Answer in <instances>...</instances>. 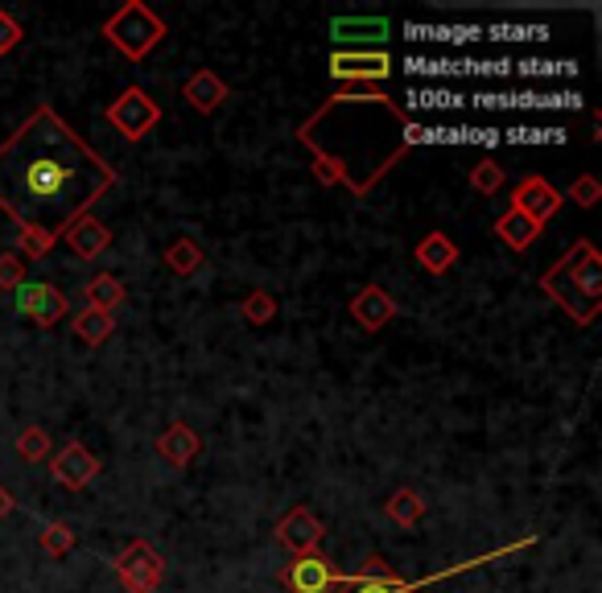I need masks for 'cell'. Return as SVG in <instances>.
<instances>
[{
	"instance_id": "obj_1",
	"label": "cell",
	"mask_w": 602,
	"mask_h": 593,
	"mask_svg": "<svg viewBox=\"0 0 602 593\" xmlns=\"http://www.w3.org/2000/svg\"><path fill=\"white\" fill-rule=\"evenodd\" d=\"M116 186V170L54 108H33L0 144V211L30 235L63 239Z\"/></svg>"
},
{
	"instance_id": "obj_2",
	"label": "cell",
	"mask_w": 602,
	"mask_h": 593,
	"mask_svg": "<svg viewBox=\"0 0 602 593\" xmlns=\"http://www.w3.org/2000/svg\"><path fill=\"white\" fill-rule=\"evenodd\" d=\"M397 99L388 95H372V91H351V95H331L322 108L331 111L338 125V141L322 144V149H310L314 153V177L322 186H343L351 194L364 198L367 190L380 182L384 173L397 165L405 157V141L400 132L405 125H388L380 128L376 116L384 108H393Z\"/></svg>"
},
{
	"instance_id": "obj_3",
	"label": "cell",
	"mask_w": 602,
	"mask_h": 593,
	"mask_svg": "<svg viewBox=\"0 0 602 593\" xmlns=\"http://www.w3.org/2000/svg\"><path fill=\"white\" fill-rule=\"evenodd\" d=\"M540 289L553 296L561 310L570 313L578 326H590L602 310V256L599 248L582 239L573 244V251H566L545 277Z\"/></svg>"
},
{
	"instance_id": "obj_4",
	"label": "cell",
	"mask_w": 602,
	"mask_h": 593,
	"mask_svg": "<svg viewBox=\"0 0 602 593\" xmlns=\"http://www.w3.org/2000/svg\"><path fill=\"white\" fill-rule=\"evenodd\" d=\"M533 545H537V540H533V536H524V540H516V545L495 548V552H487V557L462 561V564H454V569H442V573H429V578H421V581L397 578V573L388 569V561H384V557H367L364 569H359L355 578H343V581H338V585H334V593H421V590H429V585H438V581L454 578V573L479 569V564H487V561H504V557L520 552V548H533Z\"/></svg>"
},
{
	"instance_id": "obj_5",
	"label": "cell",
	"mask_w": 602,
	"mask_h": 593,
	"mask_svg": "<svg viewBox=\"0 0 602 593\" xmlns=\"http://www.w3.org/2000/svg\"><path fill=\"white\" fill-rule=\"evenodd\" d=\"M104 37L125 54L128 63H144L165 42V21L141 0H128L104 21Z\"/></svg>"
},
{
	"instance_id": "obj_6",
	"label": "cell",
	"mask_w": 602,
	"mask_h": 593,
	"mask_svg": "<svg viewBox=\"0 0 602 593\" xmlns=\"http://www.w3.org/2000/svg\"><path fill=\"white\" fill-rule=\"evenodd\" d=\"M108 125L125 137V141H141L161 125V104L144 87H125L120 99H111Z\"/></svg>"
},
{
	"instance_id": "obj_7",
	"label": "cell",
	"mask_w": 602,
	"mask_h": 593,
	"mask_svg": "<svg viewBox=\"0 0 602 593\" xmlns=\"http://www.w3.org/2000/svg\"><path fill=\"white\" fill-rule=\"evenodd\" d=\"M161 578H165V561L158 557V548L132 540V545L116 557V581L128 593H158Z\"/></svg>"
},
{
	"instance_id": "obj_8",
	"label": "cell",
	"mask_w": 602,
	"mask_h": 593,
	"mask_svg": "<svg viewBox=\"0 0 602 593\" xmlns=\"http://www.w3.org/2000/svg\"><path fill=\"white\" fill-rule=\"evenodd\" d=\"M338 581H343V573L322 552H301L281 569V585H289L293 593H334Z\"/></svg>"
},
{
	"instance_id": "obj_9",
	"label": "cell",
	"mask_w": 602,
	"mask_h": 593,
	"mask_svg": "<svg viewBox=\"0 0 602 593\" xmlns=\"http://www.w3.org/2000/svg\"><path fill=\"white\" fill-rule=\"evenodd\" d=\"M50 474H54V483H63L66 490H83V486L96 483L99 457L87 450V445H79V441H66L63 450L50 457Z\"/></svg>"
},
{
	"instance_id": "obj_10",
	"label": "cell",
	"mask_w": 602,
	"mask_h": 593,
	"mask_svg": "<svg viewBox=\"0 0 602 593\" xmlns=\"http://www.w3.org/2000/svg\"><path fill=\"white\" fill-rule=\"evenodd\" d=\"M13 301H17V310L25 313V317H33L37 326H54V322L66 317V296L63 289H54V284H42V281L17 284Z\"/></svg>"
},
{
	"instance_id": "obj_11",
	"label": "cell",
	"mask_w": 602,
	"mask_h": 593,
	"mask_svg": "<svg viewBox=\"0 0 602 593\" xmlns=\"http://www.w3.org/2000/svg\"><path fill=\"white\" fill-rule=\"evenodd\" d=\"M578 91H499V95H475V108H507V111H545V108H578Z\"/></svg>"
},
{
	"instance_id": "obj_12",
	"label": "cell",
	"mask_w": 602,
	"mask_h": 593,
	"mask_svg": "<svg viewBox=\"0 0 602 593\" xmlns=\"http://www.w3.org/2000/svg\"><path fill=\"white\" fill-rule=\"evenodd\" d=\"M331 37L343 50L359 46V50H384V42L393 37V25L384 17H334L331 21Z\"/></svg>"
},
{
	"instance_id": "obj_13",
	"label": "cell",
	"mask_w": 602,
	"mask_h": 593,
	"mask_svg": "<svg viewBox=\"0 0 602 593\" xmlns=\"http://www.w3.org/2000/svg\"><path fill=\"white\" fill-rule=\"evenodd\" d=\"M561 194H557V186H549L545 177H524L520 186H516V194H512V211H520V215H528V219L537 223V227H545V223L553 219L557 211H561Z\"/></svg>"
},
{
	"instance_id": "obj_14",
	"label": "cell",
	"mask_w": 602,
	"mask_h": 593,
	"mask_svg": "<svg viewBox=\"0 0 602 593\" xmlns=\"http://www.w3.org/2000/svg\"><path fill=\"white\" fill-rule=\"evenodd\" d=\"M331 75L334 78H364V83H376V78L393 75V58H388V50H334V54H331Z\"/></svg>"
},
{
	"instance_id": "obj_15",
	"label": "cell",
	"mask_w": 602,
	"mask_h": 593,
	"mask_svg": "<svg viewBox=\"0 0 602 593\" xmlns=\"http://www.w3.org/2000/svg\"><path fill=\"white\" fill-rule=\"evenodd\" d=\"M322 536H326V528H322V519H318L310 507H293V511L277 524V545L289 548L293 557H301V552H318Z\"/></svg>"
},
{
	"instance_id": "obj_16",
	"label": "cell",
	"mask_w": 602,
	"mask_h": 593,
	"mask_svg": "<svg viewBox=\"0 0 602 593\" xmlns=\"http://www.w3.org/2000/svg\"><path fill=\"white\" fill-rule=\"evenodd\" d=\"M351 317H355L367 334H376V330H384L397 317V301L384 293L380 284H364L359 293L351 296Z\"/></svg>"
},
{
	"instance_id": "obj_17",
	"label": "cell",
	"mask_w": 602,
	"mask_h": 593,
	"mask_svg": "<svg viewBox=\"0 0 602 593\" xmlns=\"http://www.w3.org/2000/svg\"><path fill=\"white\" fill-rule=\"evenodd\" d=\"M198 450H203V441H198V433H194L186 421H174L161 429V438H158L161 462H170V466H191L194 457H198Z\"/></svg>"
},
{
	"instance_id": "obj_18",
	"label": "cell",
	"mask_w": 602,
	"mask_h": 593,
	"mask_svg": "<svg viewBox=\"0 0 602 593\" xmlns=\"http://www.w3.org/2000/svg\"><path fill=\"white\" fill-rule=\"evenodd\" d=\"M63 244L71 251H75L79 260H96L99 251H104L111 244V231L96 219V215H83V219H75L63 231Z\"/></svg>"
},
{
	"instance_id": "obj_19",
	"label": "cell",
	"mask_w": 602,
	"mask_h": 593,
	"mask_svg": "<svg viewBox=\"0 0 602 593\" xmlns=\"http://www.w3.org/2000/svg\"><path fill=\"white\" fill-rule=\"evenodd\" d=\"M412 260L426 268L429 277H442V272H450V268L459 265V244L442 231H429L426 239L412 248Z\"/></svg>"
},
{
	"instance_id": "obj_20",
	"label": "cell",
	"mask_w": 602,
	"mask_h": 593,
	"mask_svg": "<svg viewBox=\"0 0 602 593\" xmlns=\"http://www.w3.org/2000/svg\"><path fill=\"white\" fill-rule=\"evenodd\" d=\"M182 95H186V104H191L194 111L211 116L215 108H223V99H227V83H223L215 71H194V75L186 78Z\"/></svg>"
},
{
	"instance_id": "obj_21",
	"label": "cell",
	"mask_w": 602,
	"mask_h": 593,
	"mask_svg": "<svg viewBox=\"0 0 602 593\" xmlns=\"http://www.w3.org/2000/svg\"><path fill=\"white\" fill-rule=\"evenodd\" d=\"M409 42H429V46H466L479 42L483 30L479 25H405Z\"/></svg>"
},
{
	"instance_id": "obj_22",
	"label": "cell",
	"mask_w": 602,
	"mask_h": 593,
	"mask_svg": "<svg viewBox=\"0 0 602 593\" xmlns=\"http://www.w3.org/2000/svg\"><path fill=\"white\" fill-rule=\"evenodd\" d=\"M495 235H499L512 251H528L533 244H537L540 227L528 219V215H520V211H507V215L495 219Z\"/></svg>"
},
{
	"instance_id": "obj_23",
	"label": "cell",
	"mask_w": 602,
	"mask_h": 593,
	"mask_svg": "<svg viewBox=\"0 0 602 593\" xmlns=\"http://www.w3.org/2000/svg\"><path fill=\"white\" fill-rule=\"evenodd\" d=\"M405 71H409V75H429V78L471 75V71H475V58H429V54H409V58H405Z\"/></svg>"
},
{
	"instance_id": "obj_24",
	"label": "cell",
	"mask_w": 602,
	"mask_h": 593,
	"mask_svg": "<svg viewBox=\"0 0 602 593\" xmlns=\"http://www.w3.org/2000/svg\"><path fill=\"white\" fill-rule=\"evenodd\" d=\"M384 516L393 519V524H400V528H417V524L426 519V503H421V495H417V490L400 486L397 495L384 503Z\"/></svg>"
},
{
	"instance_id": "obj_25",
	"label": "cell",
	"mask_w": 602,
	"mask_h": 593,
	"mask_svg": "<svg viewBox=\"0 0 602 593\" xmlns=\"http://www.w3.org/2000/svg\"><path fill=\"white\" fill-rule=\"evenodd\" d=\"M125 284L116 281L111 272H99V277H92V284H87V301H92V310L99 313H116L120 305H125Z\"/></svg>"
},
{
	"instance_id": "obj_26",
	"label": "cell",
	"mask_w": 602,
	"mask_h": 593,
	"mask_svg": "<svg viewBox=\"0 0 602 593\" xmlns=\"http://www.w3.org/2000/svg\"><path fill=\"white\" fill-rule=\"evenodd\" d=\"M165 268H170L174 277H194V272L203 268V248L182 235V239H174V244L165 248Z\"/></svg>"
},
{
	"instance_id": "obj_27",
	"label": "cell",
	"mask_w": 602,
	"mask_h": 593,
	"mask_svg": "<svg viewBox=\"0 0 602 593\" xmlns=\"http://www.w3.org/2000/svg\"><path fill=\"white\" fill-rule=\"evenodd\" d=\"M111 330H116V322H111V313H99V310H87L75 317V334H79V343L87 346H99V343H108L111 338Z\"/></svg>"
},
{
	"instance_id": "obj_28",
	"label": "cell",
	"mask_w": 602,
	"mask_h": 593,
	"mask_svg": "<svg viewBox=\"0 0 602 593\" xmlns=\"http://www.w3.org/2000/svg\"><path fill=\"white\" fill-rule=\"evenodd\" d=\"M17 457L25 462V466H37V462H46L50 457V433L42 424H30V429H21V438H17Z\"/></svg>"
},
{
	"instance_id": "obj_29",
	"label": "cell",
	"mask_w": 602,
	"mask_h": 593,
	"mask_svg": "<svg viewBox=\"0 0 602 593\" xmlns=\"http://www.w3.org/2000/svg\"><path fill=\"white\" fill-rule=\"evenodd\" d=\"M239 313H244V322H248V326H269L272 317H277V296L265 293V289H256V293L244 296Z\"/></svg>"
},
{
	"instance_id": "obj_30",
	"label": "cell",
	"mask_w": 602,
	"mask_h": 593,
	"mask_svg": "<svg viewBox=\"0 0 602 593\" xmlns=\"http://www.w3.org/2000/svg\"><path fill=\"white\" fill-rule=\"evenodd\" d=\"M37 545H42V552H46V557H54V561H58V557H66L71 548L79 545V536H75V528H71V524H50V528L37 536Z\"/></svg>"
},
{
	"instance_id": "obj_31",
	"label": "cell",
	"mask_w": 602,
	"mask_h": 593,
	"mask_svg": "<svg viewBox=\"0 0 602 593\" xmlns=\"http://www.w3.org/2000/svg\"><path fill=\"white\" fill-rule=\"evenodd\" d=\"M499 141L507 144H561L566 128H504Z\"/></svg>"
},
{
	"instance_id": "obj_32",
	"label": "cell",
	"mask_w": 602,
	"mask_h": 593,
	"mask_svg": "<svg viewBox=\"0 0 602 593\" xmlns=\"http://www.w3.org/2000/svg\"><path fill=\"white\" fill-rule=\"evenodd\" d=\"M466 99L454 91H442V87H417V91H409V108H429V111H438V108H462Z\"/></svg>"
},
{
	"instance_id": "obj_33",
	"label": "cell",
	"mask_w": 602,
	"mask_h": 593,
	"mask_svg": "<svg viewBox=\"0 0 602 593\" xmlns=\"http://www.w3.org/2000/svg\"><path fill=\"white\" fill-rule=\"evenodd\" d=\"M507 182L504 165H495V161H479L475 170H471V186L479 190V194H495V190Z\"/></svg>"
},
{
	"instance_id": "obj_34",
	"label": "cell",
	"mask_w": 602,
	"mask_h": 593,
	"mask_svg": "<svg viewBox=\"0 0 602 593\" xmlns=\"http://www.w3.org/2000/svg\"><path fill=\"white\" fill-rule=\"evenodd\" d=\"M487 37H495V42H545L549 37V30L545 25H495V30H483Z\"/></svg>"
},
{
	"instance_id": "obj_35",
	"label": "cell",
	"mask_w": 602,
	"mask_h": 593,
	"mask_svg": "<svg viewBox=\"0 0 602 593\" xmlns=\"http://www.w3.org/2000/svg\"><path fill=\"white\" fill-rule=\"evenodd\" d=\"M25 268L30 265H25L17 251H4V256H0V289L13 293L17 284H25Z\"/></svg>"
},
{
	"instance_id": "obj_36",
	"label": "cell",
	"mask_w": 602,
	"mask_h": 593,
	"mask_svg": "<svg viewBox=\"0 0 602 593\" xmlns=\"http://www.w3.org/2000/svg\"><path fill=\"white\" fill-rule=\"evenodd\" d=\"M570 198H573V203H578V206H587V211H590V206H594V203H599V198H602L599 177H590V173H587V177H578V182H573V186H570Z\"/></svg>"
},
{
	"instance_id": "obj_37",
	"label": "cell",
	"mask_w": 602,
	"mask_h": 593,
	"mask_svg": "<svg viewBox=\"0 0 602 593\" xmlns=\"http://www.w3.org/2000/svg\"><path fill=\"white\" fill-rule=\"evenodd\" d=\"M21 37H25V33H21V21L0 9V54H9V50L21 46Z\"/></svg>"
},
{
	"instance_id": "obj_38",
	"label": "cell",
	"mask_w": 602,
	"mask_h": 593,
	"mask_svg": "<svg viewBox=\"0 0 602 593\" xmlns=\"http://www.w3.org/2000/svg\"><path fill=\"white\" fill-rule=\"evenodd\" d=\"M512 71H520V75H578L573 63H512Z\"/></svg>"
},
{
	"instance_id": "obj_39",
	"label": "cell",
	"mask_w": 602,
	"mask_h": 593,
	"mask_svg": "<svg viewBox=\"0 0 602 593\" xmlns=\"http://www.w3.org/2000/svg\"><path fill=\"white\" fill-rule=\"evenodd\" d=\"M50 248H54V239H46V235L21 231V251H17V256H21V260H25V256H30V260H42Z\"/></svg>"
},
{
	"instance_id": "obj_40",
	"label": "cell",
	"mask_w": 602,
	"mask_h": 593,
	"mask_svg": "<svg viewBox=\"0 0 602 593\" xmlns=\"http://www.w3.org/2000/svg\"><path fill=\"white\" fill-rule=\"evenodd\" d=\"M17 503H13V495H9V490H4V486H0V519L9 516V511H13Z\"/></svg>"
}]
</instances>
